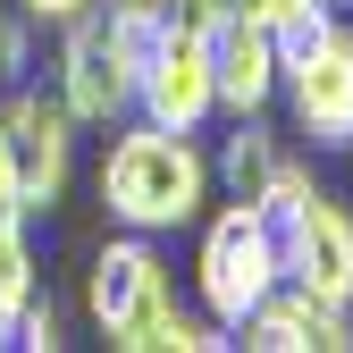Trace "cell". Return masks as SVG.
Wrapping results in <instances>:
<instances>
[{"mask_svg": "<svg viewBox=\"0 0 353 353\" xmlns=\"http://www.w3.org/2000/svg\"><path fill=\"white\" fill-rule=\"evenodd\" d=\"M84 312H93V328L118 353H210V345H228L219 320H194L185 303H176L152 236H135V228L93 252V270H84Z\"/></svg>", "mask_w": 353, "mask_h": 353, "instance_id": "obj_1", "label": "cell"}, {"mask_svg": "<svg viewBox=\"0 0 353 353\" xmlns=\"http://www.w3.org/2000/svg\"><path fill=\"white\" fill-rule=\"evenodd\" d=\"M101 202L118 228L135 236H168V228H194L202 202H210V160L194 135H176V126H118L110 152H101Z\"/></svg>", "mask_w": 353, "mask_h": 353, "instance_id": "obj_2", "label": "cell"}, {"mask_svg": "<svg viewBox=\"0 0 353 353\" xmlns=\"http://www.w3.org/2000/svg\"><path fill=\"white\" fill-rule=\"evenodd\" d=\"M261 219H270V236H278L286 286H303V294L336 303V312H353V219L312 185V168L286 160L278 185L261 194Z\"/></svg>", "mask_w": 353, "mask_h": 353, "instance_id": "obj_3", "label": "cell"}, {"mask_svg": "<svg viewBox=\"0 0 353 353\" xmlns=\"http://www.w3.org/2000/svg\"><path fill=\"white\" fill-rule=\"evenodd\" d=\"M286 270H278V236H270V219H261V202H228L202 228V252H194V294H202V312L219 328H236L261 294H270Z\"/></svg>", "mask_w": 353, "mask_h": 353, "instance_id": "obj_4", "label": "cell"}, {"mask_svg": "<svg viewBox=\"0 0 353 353\" xmlns=\"http://www.w3.org/2000/svg\"><path fill=\"white\" fill-rule=\"evenodd\" d=\"M59 101L76 126H118L135 118V59L110 34V9H76L59 34Z\"/></svg>", "mask_w": 353, "mask_h": 353, "instance_id": "obj_5", "label": "cell"}, {"mask_svg": "<svg viewBox=\"0 0 353 353\" xmlns=\"http://www.w3.org/2000/svg\"><path fill=\"white\" fill-rule=\"evenodd\" d=\"M0 135H9V168H17V210H51L68 194L76 176V118L59 93H34V84H17L9 110H0Z\"/></svg>", "mask_w": 353, "mask_h": 353, "instance_id": "obj_6", "label": "cell"}, {"mask_svg": "<svg viewBox=\"0 0 353 353\" xmlns=\"http://www.w3.org/2000/svg\"><path fill=\"white\" fill-rule=\"evenodd\" d=\"M278 93H286L294 126H303L320 152H345V143H353V34L328 26L312 51H294V59L278 68Z\"/></svg>", "mask_w": 353, "mask_h": 353, "instance_id": "obj_7", "label": "cell"}, {"mask_svg": "<svg viewBox=\"0 0 353 353\" xmlns=\"http://www.w3.org/2000/svg\"><path fill=\"white\" fill-rule=\"evenodd\" d=\"M135 110L152 126H176V135H202V126L219 118V84H210V42H202V26L176 17V34L160 42V51L143 59V76H135Z\"/></svg>", "mask_w": 353, "mask_h": 353, "instance_id": "obj_8", "label": "cell"}, {"mask_svg": "<svg viewBox=\"0 0 353 353\" xmlns=\"http://www.w3.org/2000/svg\"><path fill=\"white\" fill-rule=\"evenodd\" d=\"M202 42H210V84H219V110L228 118H261L278 101V42H270V26L261 17H219V26H202Z\"/></svg>", "mask_w": 353, "mask_h": 353, "instance_id": "obj_9", "label": "cell"}, {"mask_svg": "<svg viewBox=\"0 0 353 353\" xmlns=\"http://www.w3.org/2000/svg\"><path fill=\"white\" fill-rule=\"evenodd\" d=\"M236 345H252V353H345L353 345V320L336 312V303H320V294H303V286L278 278L236 320Z\"/></svg>", "mask_w": 353, "mask_h": 353, "instance_id": "obj_10", "label": "cell"}, {"mask_svg": "<svg viewBox=\"0 0 353 353\" xmlns=\"http://www.w3.org/2000/svg\"><path fill=\"white\" fill-rule=\"evenodd\" d=\"M278 168H286V152L261 135V118H236V135H228V152L210 160V176L228 185V202H261L278 185Z\"/></svg>", "mask_w": 353, "mask_h": 353, "instance_id": "obj_11", "label": "cell"}, {"mask_svg": "<svg viewBox=\"0 0 353 353\" xmlns=\"http://www.w3.org/2000/svg\"><path fill=\"white\" fill-rule=\"evenodd\" d=\"M110 34L126 42V59H135V76H143V59L176 34V0H110Z\"/></svg>", "mask_w": 353, "mask_h": 353, "instance_id": "obj_12", "label": "cell"}, {"mask_svg": "<svg viewBox=\"0 0 353 353\" xmlns=\"http://www.w3.org/2000/svg\"><path fill=\"white\" fill-rule=\"evenodd\" d=\"M336 0H261V26H270V42H278V59H294V51H312V42L336 26L328 17Z\"/></svg>", "mask_w": 353, "mask_h": 353, "instance_id": "obj_13", "label": "cell"}, {"mask_svg": "<svg viewBox=\"0 0 353 353\" xmlns=\"http://www.w3.org/2000/svg\"><path fill=\"white\" fill-rule=\"evenodd\" d=\"M34 294V244H26V210H0V328L17 320V303Z\"/></svg>", "mask_w": 353, "mask_h": 353, "instance_id": "obj_14", "label": "cell"}, {"mask_svg": "<svg viewBox=\"0 0 353 353\" xmlns=\"http://www.w3.org/2000/svg\"><path fill=\"white\" fill-rule=\"evenodd\" d=\"M9 345H26V353H59V303L42 294V286L17 303V320H9Z\"/></svg>", "mask_w": 353, "mask_h": 353, "instance_id": "obj_15", "label": "cell"}, {"mask_svg": "<svg viewBox=\"0 0 353 353\" xmlns=\"http://www.w3.org/2000/svg\"><path fill=\"white\" fill-rule=\"evenodd\" d=\"M26 68H34V17L0 9V84H26Z\"/></svg>", "mask_w": 353, "mask_h": 353, "instance_id": "obj_16", "label": "cell"}, {"mask_svg": "<svg viewBox=\"0 0 353 353\" xmlns=\"http://www.w3.org/2000/svg\"><path fill=\"white\" fill-rule=\"evenodd\" d=\"M185 26H219V17H261V0H176Z\"/></svg>", "mask_w": 353, "mask_h": 353, "instance_id": "obj_17", "label": "cell"}, {"mask_svg": "<svg viewBox=\"0 0 353 353\" xmlns=\"http://www.w3.org/2000/svg\"><path fill=\"white\" fill-rule=\"evenodd\" d=\"M17 9H26L34 26H68L76 9H93V0H17Z\"/></svg>", "mask_w": 353, "mask_h": 353, "instance_id": "obj_18", "label": "cell"}, {"mask_svg": "<svg viewBox=\"0 0 353 353\" xmlns=\"http://www.w3.org/2000/svg\"><path fill=\"white\" fill-rule=\"evenodd\" d=\"M0 210H17V168H9V135H0Z\"/></svg>", "mask_w": 353, "mask_h": 353, "instance_id": "obj_19", "label": "cell"}]
</instances>
